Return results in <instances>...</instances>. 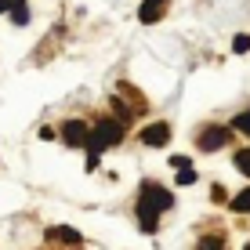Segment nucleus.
<instances>
[{
  "label": "nucleus",
  "instance_id": "11",
  "mask_svg": "<svg viewBox=\"0 0 250 250\" xmlns=\"http://www.w3.org/2000/svg\"><path fill=\"white\" fill-rule=\"evenodd\" d=\"M236 167L250 178V149H239V152H236Z\"/></svg>",
  "mask_w": 250,
  "mask_h": 250
},
{
  "label": "nucleus",
  "instance_id": "20",
  "mask_svg": "<svg viewBox=\"0 0 250 250\" xmlns=\"http://www.w3.org/2000/svg\"><path fill=\"white\" fill-rule=\"evenodd\" d=\"M243 250H250V247H243Z\"/></svg>",
  "mask_w": 250,
  "mask_h": 250
},
{
  "label": "nucleus",
  "instance_id": "9",
  "mask_svg": "<svg viewBox=\"0 0 250 250\" xmlns=\"http://www.w3.org/2000/svg\"><path fill=\"white\" fill-rule=\"evenodd\" d=\"M196 250H225V239H221V236H203Z\"/></svg>",
  "mask_w": 250,
  "mask_h": 250
},
{
  "label": "nucleus",
  "instance_id": "19",
  "mask_svg": "<svg viewBox=\"0 0 250 250\" xmlns=\"http://www.w3.org/2000/svg\"><path fill=\"white\" fill-rule=\"evenodd\" d=\"M19 4H25V0H11V7H19Z\"/></svg>",
  "mask_w": 250,
  "mask_h": 250
},
{
  "label": "nucleus",
  "instance_id": "7",
  "mask_svg": "<svg viewBox=\"0 0 250 250\" xmlns=\"http://www.w3.org/2000/svg\"><path fill=\"white\" fill-rule=\"evenodd\" d=\"M47 236L55 239V243H62V247H76V243H80V232H76V229H69V225H58V229H51Z\"/></svg>",
  "mask_w": 250,
  "mask_h": 250
},
{
  "label": "nucleus",
  "instance_id": "8",
  "mask_svg": "<svg viewBox=\"0 0 250 250\" xmlns=\"http://www.w3.org/2000/svg\"><path fill=\"white\" fill-rule=\"evenodd\" d=\"M232 210H236V214H250V188H243V192H236V196H232Z\"/></svg>",
  "mask_w": 250,
  "mask_h": 250
},
{
  "label": "nucleus",
  "instance_id": "3",
  "mask_svg": "<svg viewBox=\"0 0 250 250\" xmlns=\"http://www.w3.org/2000/svg\"><path fill=\"white\" fill-rule=\"evenodd\" d=\"M62 138H65V145H73V149H87L91 131H87V124H83V120H69V124L62 127Z\"/></svg>",
  "mask_w": 250,
  "mask_h": 250
},
{
  "label": "nucleus",
  "instance_id": "1",
  "mask_svg": "<svg viewBox=\"0 0 250 250\" xmlns=\"http://www.w3.org/2000/svg\"><path fill=\"white\" fill-rule=\"evenodd\" d=\"M170 203H174L170 188H163L156 182H145L142 185V196H138V225H142V232H156L160 214L170 210Z\"/></svg>",
  "mask_w": 250,
  "mask_h": 250
},
{
  "label": "nucleus",
  "instance_id": "6",
  "mask_svg": "<svg viewBox=\"0 0 250 250\" xmlns=\"http://www.w3.org/2000/svg\"><path fill=\"white\" fill-rule=\"evenodd\" d=\"M142 142L152 145V149H160V145L170 142V127H167V124H149V127L142 131Z\"/></svg>",
  "mask_w": 250,
  "mask_h": 250
},
{
  "label": "nucleus",
  "instance_id": "14",
  "mask_svg": "<svg viewBox=\"0 0 250 250\" xmlns=\"http://www.w3.org/2000/svg\"><path fill=\"white\" fill-rule=\"evenodd\" d=\"M170 167H174V170H188L192 160H188V156H170Z\"/></svg>",
  "mask_w": 250,
  "mask_h": 250
},
{
  "label": "nucleus",
  "instance_id": "4",
  "mask_svg": "<svg viewBox=\"0 0 250 250\" xmlns=\"http://www.w3.org/2000/svg\"><path fill=\"white\" fill-rule=\"evenodd\" d=\"M229 142H232V131H229V127H207L196 145H200L203 152H214V149H221V145H229Z\"/></svg>",
  "mask_w": 250,
  "mask_h": 250
},
{
  "label": "nucleus",
  "instance_id": "5",
  "mask_svg": "<svg viewBox=\"0 0 250 250\" xmlns=\"http://www.w3.org/2000/svg\"><path fill=\"white\" fill-rule=\"evenodd\" d=\"M163 15H167V0H142V7H138V19H142L145 25L160 22Z\"/></svg>",
  "mask_w": 250,
  "mask_h": 250
},
{
  "label": "nucleus",
  "instance_id": "2",
  "mask_svg": "<svg viewBox=\"0 0 250 250\" xmlns=\"http://www.w3.org/2000/svg\"><path fill=\"white\" fill-rule=\"evenodd\" d=\"M124 142V124L120 120H113V116H105V120H98V124L91 127V142H87V167L94 170L98 167V156L105 149H116V145Z\"/></svg>",
  "mask_w": 250,
  "mask_h": 250
},
{
  "label": "nucleus",
  "instance_id": "17",
  "mask_svg": "<svg viewBox=\"0 0 250 250\" xmlns=\"http://www.w3.org/2000/svg\"><path fill=\"white\" fill-rule=\"evenodd\" d=\"M113 109H116V113H120V116H124V120H127V116H131V109H127V105H124V102H120V98L113 102Z\"/></svg>",
  "mask_w": 250,
  "mask_h": 250
},
{
  "label": "nucleus",
  "instance_id": "10",
  "mask_svg": "<svg viewBox=\"0 0 250 250\" xmlns=\"http://www.w3.org/2000/svg\"><path fill=\"white\" fill-rule=\"evenodd\" d=\"M232 127H236V131H243V134H250V109H243V113L232 120Z\"/></svg>",
  "mask_w": 250,
  "mask_h": 250
},
{
  "label": "nucleus",
  "instance_id": "16",
  "mask_svg": "<svg viewBox=\"0 0 250 250\" xmlns=\"http://www.w3.org/2000/svg\"><path fill=\"white\" fill-rule=\"evenodd\" d=\"M210 196H214V200H218V203H225V200H229V192H225V188H221V185H214V188H210Z\"/></svg>",
  "mask_w": 250,
  "mask_h": 250
},
{
  "label": "nucleus",
  "instance_id": "15",
  "mask_svg": "<svg viewBox=\"0 0 250 250\" xmlns=\"http://www.w3.org/2000/svg\"><path fill=\"white\" fill-rule=\"evenodd\" d=\"M196 182V170L188 167V170H182V174H178V185H192Z\"/></svg>",
  "mask_w": 250,
  "mask_h": 250
},
{
  "label": "nucleus",
  "instance_id": "12",
  "mask_svg": "<svg viewBox=\"0 0 250 250\" xmlns=\"http://www.w3.org/2000/svg\"><path fill=\"white\" fill-rule=\"evenodd\" d=\"M232 51H236V55H247V51H250V37H247V33H239V37L232 40Z\"/></svg>",
  "mask_w": 250,
  "mask_h": 250
},
{
  "label": "nucleus",
  "instance_id": "13",
  "mask_svg": "<svg viewBox=\"0 0 250 250\" xmlns=\"http://www.w3.org/2000/svg\"><path fill=\"white\" fill-rule=\"evenodd\" d=\"M11 19L19 22V25H25V22H29V11H25V4H19V7H11Z\"/></svg>",
  "mask_w": 250,
  "mask_h": 250
},
{
  "label": "nucleus",
  "instance_id": "18",
  "mask_svg": "<svg viewBox=\"0 0 250 250\" xmlns=\"http://www.w3.org/2000/svg\"><path fill=\"white\" fill-rule=\"evenodd\" d=\"M4 11H11V0H0V15Z\"/></svg>",
  "mask_w": 250,
  "mask_h": 250
}]
</instances>
